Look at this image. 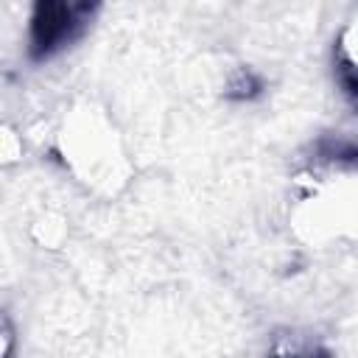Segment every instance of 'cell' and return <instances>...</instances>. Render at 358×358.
I'll return each instance as SVG.
<instances>
[{
	"label": "cell",
	"mask_w": 358,
	"mask_h": 358,
	"mask_svg": "<svg viewBox=\"0 0 358 358\" xmlns=\"http://www.w3.org/2000/svg\"><path fill=\"white\" fill-rule=\"evenodd\" d=\"M338 50H341V62H344L347 73L358 84V14L347 22V28L341 34V42H338Z\"/></svg>",
	"instance_id": "1"
},
{
	"label": "cell",
	"mask_w": 358,
	"mask_h": 358,
	"mask_svg": "<svg viewBox=\"0 0 358 358\" xmlns=\"http://www.w3.org/2000/svg\"><path fill=\"white\" fill-rule=\"evenodd\" d=\"M3 159H6V162L17 159V137H14L8 129L3 131Z\"/></svg>",
	"instance_id": "2"
}]
</instances>
